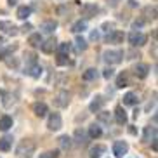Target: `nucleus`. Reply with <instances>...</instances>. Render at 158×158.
<instances>
[{
  "label": "nucleus",
  "mask_w": 158,
  "mask_h": 158,
  "mask_svg": "<svg viewBox=\"0 0 158 158\" xmlns=\"http://www.w3.org/2000/svg\"><path fill=\"white\" fill-rule=\"evenodd\" d=\"M35 149H37V144L31 139H23L19 141L18 148H16V155H19V156H31L35 153Z\"/></svg>",
  "instance_id": "obj_1"
},
{
  "label": "nucleus",
  "mask_w": 158,
  "mask_h": 158,
  "mask_svg": "<svg viewBox=\"0 0 158 158\" xmlns=\"http://www.w3.org/2000/svg\"><path fill=\"white\" fill-rule=\"evenodd\" d=\"M104 61H106L108 64H120L122 61H123V52L122 51H106L102 54Z\"/></svg>",
  "instance_id": "obj_2"
},
{
  "label": "nucleus",
  "mask_w": 158,
  "mask_h": 158,
  "mask_svg": "<svg viewBox=\"0 0 158 158\" xmlns=\"http://www.w3.org/2000/svg\"><path fill=\"white\" fill-rule=\"evenodd\" d=\"M70 99H71V94L68 90H59L56 94V98H54V104L57 108H66L70 104Z\"/></svg>",
  "instance_id": "obj_3"
},
{
  "label": "nucleus",
  "mask_w": 158,
  "mask_h": 158,
  "mask_svg": "<svg viewBox=\"0 0 158 158\" xmlns=\"http://www.w3.org/2000/svg\"><path fill=\"white\" fill-rule=\"evenodd\" d=\"M113 153H115L116 158H123L127 153H129V144L127 141H116L113 144Z\"/></svg>",
  "instance_id": "obj_4"
},
{
  "label": "nucleus",
  "mask_w": 158,
  "mask_h": 158,
  "mask_svg": "<svg viewBox=\"0 0 158 158\" xmlns=\"http://www.w3.org/2000/svg\"><path fill=\"white\" fill-rule=\"evenodd\" d=\"M129 42L132 44L134 47H137V45H144V44L148 42V37L146 35H143L141 31H130V35H129Z\"/></svg>",
  "instance_id": "obj_5"
},
{
  "label": "nucleus",
  "mask_w": 158,
  "mask_h": 158,
  "mask_svg": "<svg viewBox=\"0 0 158 158\" xmlns=\"http://www.w3.org/2000/svg\"><path fill=\"white\" fill-rule=\"evenodd\" d=\"M47 127H49V130H59L63 127V118H61L59 113H51L49 122H47Z\"/></svg>",
  "instance_id": "obj_6"
},
{
  "label": "nucleus",
  "mask_w": 158,
  "mask_h": 158,
  "mask_svg": "<svg viewBox=\"0 0 158 158\" xmlns=\"http://www.w3.org/2000/svg\"><path fill=\"white\" fill-rule=\"evenodd\" d=\"M99 12V7L96 4H84L82 5V16L85 18H94Z\"/></svg>",
  "instance_id": "obj_7"
},
{
  "label": "nucleus",
  "mask_w": 158,
  "mask_h": 158,
  "mask_svg": "<svg viewBox=\"0 0 158 158\" xmlns=\"http://www.w3.org/2000/svg\"><path fill=\"white\" fill-rule=\"evenodd\" d=\"M0 30L7 35H18L19 33V28L16 24H12L10 21H0Z\"/></svg>",
  "instance_id": "obj_8"
},
{
  "label": "nucleus",
  "mask_w": 158,
  "mask_h": 158,
  "mask_svg": "<svg viewBox=\"0 0 158 158\" xmlns=\"http://www.w3.org/2000/svg\"><path fill=\"white\" fill-rule=\"evenodd\" d=\"M115 120L118 125H125L127 120H129V116H127V111L123 110V106H116L115 110Z\"/></svg>",
  "instance_id": "obj_9"
},
{
  "label": "nucleus",
  "mask_w": 158,
  "mask_h": 158,
  "mask_svg": "<svg viewBox=\"0 0 158 158\" xmlns=\"http://www.w3.org/2000/svg\"><path fill=\"white\" fill-rule=\"evenodd\" d=\"M123 38H125V35H123V31H118V30H113L110 35L106 37V42L108 44H122L123 42Z\"/></svg>",
  "instance_id": "obj_10"
},
{
  "label": "nucleus",
  "mask_w": 158,
  "mask_h": 158,
  "mask_svg": "<svg viewBox=\"0 0 158 158\" xmlns=\"http://www.w3.org/2000/svg\"><path fill=\"white\" fill-rule=\"evenodd\" d=\"M104 102H106V99L102 98V96H96V98L92 99V102L89 104V110H90V111L99 113V111H101V108L104 106Z\"/></svg>",
  "instance_id": "obj_11"
},
{
  "label": "nucleus",
  "mask_w": 158,
  "mask_h": 158,
  "mask_svg": "<svg viewBox=\"0 0 158 158\" xmlns=\"http://www.w3.org/2000/svg\"><path fill=\"white\" fill-rule=\"evenodd\" d=\"M134 73H135L137 78H146L148 73H149V66L146 64V63H137L135 68H134Z\"/></svg>",
  "instance_id": "obj_12"
},
{
  "label": "nucleus",
  "mask_w": 158,
  "mask_h": 158,
  "mask_svg": "<svg viewBox=\"0 0 158 158\" xmlns=\"http://www.w3.org/2000/svg\"><path fill=\"white\" fill-rule=\"evenodd\" d=\"M104 153H106V146L104 144H96V146H92L89 149V156L90 158H101Z\"/></svg>",
  "instance_id": "obj_13"
},
{
  "label": "nucleus",
  "mask_w": 158,
  "mask_h": 158,
  "mask_svg": "<svg viewBox=\"0 0 158 158\" xmlns=\"http://www.w3.org/2000/svg\"><path fill=\"white\" fill-rule=\"evenodd\" d=\"M24 73L33 77V78H38V77L42 75V66L38 64V63L37 64H31V66H26V68H24Z\"/></svg>",
  "instance_id": "obj_14"
},
{
  "label": "nucleus",
  "mask_w": 158,
  "mask_h": 158,
  "mask_svg": "<svg viewBox=\"0 0 158 158\" xmlns=\"http://www.w3.org/2000/svg\"><path fill=\"white\" fill-rule=\"evenodd\" d=\"M47 111H49V108H47V104L45 102H35V104H33V113H35V115L37 116H40V118H44V116L47 115Z\"/></svg>",
  "instance_id": "obj_15"
},
{
  "label": "nucleus",
  "mask_w": 158,
  "mask_h": 158,
  "mask_svg": "<svg viewBox=\"0 0 158 158\" xmlns=\"http://www.w3.org/2000/svg\"><path fill=\"white\" fill-rule=\"evenodd\" d=\"M56 38H49V40H45V42H42V45H40V49H42V52H45V54H52L54 52V49H56Z\"/></svg>",
  "instance_id": "obj_16"
},
{
  "label": "nucleus",
  "mask_w": 158,
  "mask_h": 158,
  "mask_svg": "<svg viewBox=\"0 0 158 158\" xmlns=\"http://www.w3.org/2000/svg\"><path fill=\"white\" fill-rule=\"evenodd\" d=\"M56 28H57V21H54V19H47V21H44L40 24V30L45 33H52Z\"/></svg>",
  "instance_id": "obj_17"
},
{
  "label": "nucleus",
  "mask_w": 158,
  "mask_h": 158,
  "mask_svg": "<svg viewBox=\"0 0 158 158\" xmlns=\"http://www.w3.org/2000/svg\"><path fill=\"white\" fill-rule=\"evenodd\" d=\"M18 16L19 19H28L30 16H31V7H28V5H21V7H18Z\"/></svg>",
  "instance_id": "obj_18"
},
{
  "label": "nucleus",
  "mask_w": 158,
  "mask_h": 158,
  "mask_svg": "<svg viewBox=\"0 0 158 158\" xmlns=\"http://www.w3.org/2000/svg\"><path fill=\"white\" fill-rule=\"evenodd\" d=\"M70 51H71L70 42H63V44H59V45H57V56H64V57H68Z\"/></svg>",
  "instance_id": "obj_19"
},
{
  "label": "nucleus",
  "mask_w": 158,
  "mask_h": 158,
  "mask_svg": "<svg viewBox=\"0 0 158 158\" xmlns=\"http://www.w3.org/2000/svg\"><path fill=\"white\" fill-rule=\"evenodd\" d=\"M129 85V73L127 71H123V73L118 75V78H116V87L118 89H123Z\"/></svg>",
  "instance_id": "obj_20"
},
{
  "label": "nucleus",
  "mask_w": 158,
  "mask_h": 158,
  "mask_svg": "<svg viewBox=\"0 0 158 158\" xmlns=\"http://www.w3.org/2000/svg\"><path fill=\"white\" fill-rule=\"evenodd\" d=\"M12 127V118L9 115L0 116V130H9Z\"/></svg>",
  "instance_id": "obj_21"
},
{
  "label": "nucleus",
  "mask_w": 158,
  "mask_h": 158,
  "mask_svg": "<svg viewBox=\"0 0 158 158\" xmlns=\"http://www.w3.org/2000/svg\"><path fill=\"white\" fill-rule=\"evenodd\" d=\"M28 44L31 47H40L42 45V35H40V33H31L30 38H28Z\"/></svg>",
  "instance_id": "obj_22"
},
{
  "label": "nucleus",
  "mask_w": 158,
  "mask_h": 158,
  "mask_svg": "<svg viewBox=\"0 0 158 158\" xmlns=\"http://www.w3.org/2000/svg\"><path fill=\"white\" fill-rule=\"evenodd\" d=\"M101 134H102V130L99 125L94 123V125L89 127V137H90V139H98V137H101Z\"/></svg>",
  "instance_id": "obj_23"
},
{
  "label": "nucleus",
  "mask_w": 158,
  "mask_h": 158,
  "mask_svg": "<svg viewBox=\"0 0 158 158\" xmlns=\"http://www.w3.org/2000/svg\"><path fill=\"white\" fill-rule=\"evenodd\" d=\"M10 146H12V137L10 135H5L0 139V151H9Z\"/></svg>",
  "instance_id": "obj_24"
},
{
  "label": "nucleus",
  "mask_w": 158,
  "mask_h": 158,
  "mask_svg": "<svg viewBox=\"0 0 158 158\" xmlns=\"http://www.w3.org/2000/svg\"><path fill=\"white\" fill-rule=\"evenodd\" d=\"M149 19H156V7H146L144 9V18L143 21H149Z\"/></svg>",
  "instance_id": "obj_25"
},
{
  "label": "nucleus",
  "mask_w": 158,
  "mask_h": 158,
  "mask_svg": "<svg viewBox=\"0 0 158 158\" xmlns=\"http://www.w3.org/2000/svg\"><path fill=\"white\" fill-rule=\"evenodd\" d=\"M123 104H127V106L137 104V96H135L134 92H127L125 96H123Z\"/></svg>",
  "instance_id": "obj_26"
},
{
  "label": "nucleus",
  "mask_w": 158,
  "mask_h": 158,
  "mask_svg": "<svg viewBox=\"0 0 158 158\" xmlns=\"http://www.w3.org/2000/svg\"><path fill=\"white\" fill-rule=\"evenodd\" d=\"M85 30H87V23H85V21H82V19H80V21H77V23L71 26V31H73V33H84Z\"/></svg>",
  "instance_id": "obj_27"
},
{
  "label": "nucleus",
  "mask_w": 158,
  "mask_h": 158,
  "mask_svg": "<svg viewBox=\"0 0 158 158\" xmlns=\"http://www.w3.org/2000/svg\"><path fill=\"white\" fill-rule=\"evenodd\" d=\"M98 77V70L96 68H89V70L84 71V75H82V78L85 80V82H89V80H94Z\"/></svg>",
  "instance_id": "obj_28"
},
{
  "label": "nucleus",
  "mask_w": 158,
  "mask_h": 158,
  "mask_svg": "<svg viewBox=\"0 0 158 158\" xmlns=\"http://www.w3.org/2000/svg\"><path fill=\"white\" fill-rule=\"evenodd\" d=\"M18 49V45H12V47H7V49H0V61H5L7 57L10 56V52H14Z\"/></svg>",
  "instance_id": "obj_29"
},
{
  "label": "nucleus",
  "mask_w": 158,
  "mask_h": 158,
  "mask_svg": "<svg viewBox=\"0 0 158 158\" xmlns=\"http://www.w3.org/2000/svg\"><path fill=\"white\" fill-rule=\"evenodd\" d=\"M151 135H156V129L155 127H146L144 129V135H143V143H149Z\"/></svg>",
  "instance_id": "obj_30"
},
{
  "label": "nucleus",
  "mask_w": 158,
  "mask_h": 158,
  "mask_svg": "<svg viewBox=\"0 0 158 158\" xmlns=\"http://www.w3.org/2000/svg\"><path fill=\"white\" fill-rule=\"evenodd\" d=\"M75 44H77V52L87 51V42H85L82 37H77V38H75Z\"/></svg>",
  "instance_id": "obj_31"
},
{
  "label": "nucleus",
  "mask_w": 158,
  "mask_h": 158,
  "mask_svg": "<svg viewBox=\"0 0 158 158\" xmlns=\"http://www.w3.org/2000/svg\"><path fill=\"white\" fill-rule=\"evenodd\" d=\"M59 144L63 149H70L71 148V137L70 135H61L59 137Z\"/></svg>",
  "instance_id": "obj_32"
},
{
  "label": "nucleus",
  "mask_w": 158,
  "mask_h": 158,
  "mask_svg": "<svg viewBox=\"0 0 158 158\" xmlns=\"http://www.w3.org/2000/svg\"><path fill=\"white\" fill-rule=\"evenodd\" d=\"M98 120L102 122V123H110V122H111V115H110V111H99Z\"/></svg>",
  "instance_id": "obj_33"
},
{
  "label": "nucleus",
  "mask_w": 158,
  "mask_h": 158,
  "mask_svg": "<svg viewBox=\"0 0 158 158\" xmlns=\"http://www.w3.org/2000/svg\"><path fill=\"white\" fill-rule=\"evenodd\" d=\"M75 139H77L78 144H84L85 143V132L82 129H77L75 130Z\"/></svg>",
  "instance_id": "obj_34"
},
{
  "label": "nucleus",
  "mask_w": 158,
  "mask_h": 158,
  "mask_svg": "<svg viewBox=\"0 0 158 158\" xmlns=\"http://www.w3.org/2000/svg\"><path fill=\"white\" fill-rule=\"evenodd\" d=\"M24 59L28 61V66L37 64V56H35L33 52H24Z\"/></svg>",
  "instance_id": "obj_35"
},
{
  "label": "nucleus",
  "mask_w": 158,
  "mask_h": 158,
  "mask_svg": "<svg viewBox=\"0 0 158 158\" xmlns=\"http://www.w3.org/2000/svg\"><path fill=\"white\" fill-rule=\"evenodd\" d=\"M59 156V151L57 149H52V151H45V153H40L38 158H57Z\"/></svg>",
  "instance_id": "obj_36"
},
{
  "label": "nucleus",
  "mask_w": 158,
  "mask_h": 158,
  "mask_svg": "<svg viewBox=\"0 0 158 158\" xmlns=\"http://www.w3.org/2000/svg\"><path fill=\"white\" fill-rule=\"evenodd\" d=\"M144 24V21H143V18L141 19H135L134 23H132V31H139V28Z\"/></svg>",
  "instance_id": "obj_37"
},
{
  "label": "nucleus",
  "mask_w": 158,
  "mask_h": 158,
  "mask_svg": "<svg viewBox=\"0 0 158 158\" xmlns=\"http://www.w3.org/2000/svg\"><path fill=\"white\" fill-rule=\"evenodd\" d=\"M5 63H7V66H9V68H18V59H16V57H12V59H5Z\"/></svg>",
  "instance_id": "obj_38"
},
{
  "label": "nucleus",
  "mask_w": 158,
  "mask_h": 158,
  "mask_svg": "<svg viewBox=\"0 0 158 158\" xmlns=\"http://www.w3.org/2000/svg\"><path fill=\"white\" fill-rule=\"evenodd\" d=\"M102 75H104V78H111V77H113V70H111V68H106Z\"/></svg>",
  "instance_id": "obj_39"
},
{
  "label": "nucleus",
  "mask_w": 158,
  "mask_h": 158,
  "mask_svg": "<svg viewBox=\"0 0 158 158\" xmlns=\"http://www.w3.org/2000/svg\"><path fill=\"white\" fill-rule=\"evenodd\" d=\"M156 137H153V139H151V148H153V151H156L158 149V143H156Z\"/></svg>",
  "instance_id": "obj_40"
},
{
  "label": "nucleus",
  "mask_w": 158,
  "mask_h": 158,
  "mask_svg": "<svg viewBox=\"0 0 158 158\" xmlns=\"http://www.w3.org/2000/svg\"><path fill=\"white\" fill-rule=\"evenodd\" d=\"M90 40H99V31H92V33H90Z\"/></svg>",
  "instance_id": "obj_41"
},
{
  "label": "nucleus",
  "mask_w": 158,
  "mask_h": 158,
  "mask_svg": "<svg viewBox=\"0 0 158 158\" xmlns=\"http://www.w3.org/2000/svg\"><path fill=\"white\" fill-rule=\"evenodd\" d=\"M31 28H33L31 24H30V23H26V24H24V26H23V28H21V30H23V31L26 33V31H30V30H31Z\"/></svg>",
  "instance_id": "obj_42"
},
{
  "label": "nucleus",
  "mask_w": 158,
  "mask_h": 158,
  "mask_svg": "<svg viewBox=\"0 0 158 158\" xmlns=\"http://www.w3.org/2000/svg\"><path fill=\"white\" fill-rule=\"evenodd\" d=\"M129 134H132V135H135V134H137V129H135V127H134V125H130V127H129Z\"/></svg>",
  "instance_id": "obj_43"
},
{
  "label": "nucleus",
  "mask_w": 158,
  "mask_h": 158,
  "mask_svg": "<svg viewBox=\"0 0 158 158\" xmlns=\"http://www.w3.org/2000/svg\"><path fill=\"white\" fill-rule=\"evenodd\" d=\"M129 56H130L129 59H135V57H141V56H139V52H137V54H135V52H129Z\"/></svg>",
  "instance_id": "obj_44"
},
{
  "label": "nucleus",
  "mask_w": 158,
  "mask_h": 158,
  "mask_svg": "<svg viewBox=\"0 0 158 158\" xmlns=\"http://www.w3.org/2000/svg\"><path fill=\"white\" fill-rule=\"evenodd\" d=\"M113 26H115L113 23H104V24H102V28L106 30V31H108V28H113Z\"/></svg>",
  "instance_id": "obj_45"
},
{
  "label": "nucleus",
  "mask_w": 158,
  "mask_h": 158,
  "mask_svg": "<svg viewBox=\"0 0 158 158\" xmlns=\"http://www.w3.org/2000/svg\"><path fill=\"white\" fill-rule=\"evenodd\" d=\"M18 2L19 0H7V4H9L10 7H12V5H18Z\"/></svg>",
  "instance_id": "obj_46"
},
{
  "label": "nucleus",
  "mask_w": 158,
  "mask_h": 158,
  "mask_svg": "<svg viewBox=\"0 0 158 158\" xmlns=\"http://www.w3.org/2000/svg\"><path fill=\"white\" fill-rule=\"evenodd\" d=\"M129 5H130V7H135V5H137V2H135V0H129Z\"/></svg>",
  "instance_id": "obj_47"
},
{
  "label": "nucleus",
  "mask_w": 158,
  "mask_h": 158,
  "mask_svg": "<svg viewBox=\"0 0 158 158\" xmlns=\"http://www.w3.org/2000/svg\"><path fill=\"white\" fill-rule=\"evenodd\" d=\"M4 45V38H0V47Z\"/></svg>",
  "instance_id": "obj_48"
},
{
  "label": "nucleus",
  "mask_w": 158,
  "mask_h": 158,
  "mask_svg": "<svg viewBox=\"0 0 158 158\" xmlns=\"http://www.w3.org/2000/svg\"><path fill=\"white\" fill-rule=\"evenodd\" d=\"M2 96H4V92H2V90H0V98H2Z\"/></svg>",
  "instance_id": "obj_49"
}]
</instances>
